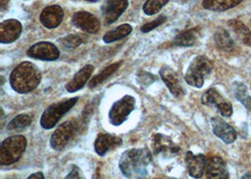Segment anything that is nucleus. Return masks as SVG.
<instances>
[{"label":"nucleus","instance_id":"nucleus-31","mask_svg":"<svg viewBox=\"0 0 251 179\" xmlns=\"http://www.w3.org/2000/svg\"><path fill=\"white\" fill-rule=\"evenodd\" d=\"M137 80L142 87H148L157 80V77L144 70H139L137 75Z\"/></svg>","mask_w":251,"mask_h":179},{"label":"nucleus","instance_id":"nucleus-35","mask_svg":"<svg viewBox=\"0 0 251 179\" xmlns=\"http://www.w3.org/2000/svg\"><path fill=\"white\" fill-rule=\"evenodd\" d=\"M6 0H1V2H0V7H1V10L3 11V10H5V8H6Z\"/></svg>","mask_w":251,"mask_h":179},{"label":"nucleus","instance_id":"nucleus-4","mask_svg":"<svg viewBox=\"0 0 251 179\" xmlns=\"http://www.w3.org/2000/svg\"><path fill=\"white\" fill-rule=\"evenodd\" d=\"M26 139L22 135L5 139L0 146V165L8 166L18 161L26 148Z\"/></svg>","mask_w":251,"mask_h":179},{"label":"nucleus","instance_id":"nucleus-17","mask_svg":"<svg viewBox=\"0 0 251 179\" xmlns=\"http://www.w3.org/2000/svg\"><path fill=\"white\" fill-rule=\"evenodd\" d=\"M205 175L206 178L209 179H227L229 178L226 162L219 157H210L207 160Z\"/></svg>","mask_w":251,"mask_h":179},{"label":"nucleus","instance_id":"nucleus-15","mask_svg":"<svg viewBox=\"0 0 251 179\" xmlns=\"http://www.w3.org/2000/svg\"><path fill=\"white\" fill-rule=\"evenodd\" d=\"M122 144L123 140L117 136L108 133H100L95 140L94 149L99 156L103 157L109 151L122 146Z\"/></svg>","mask_w":251,"mask_h":179},{"label":"nucleus","instance_id":"nucleus-3","mask_svg":"<svg viewBox=\"0 0 251 179\" xmlns=\"http://www.w3.org/2000/svg\"><path fill=\"white\" fill-rule=\"evenodd\" d=\"M85 127L84 123L80 121H67L61 123L51 136L50 145L56 151H61L68 146Z\"/></svg>","mask_w":251,"mask_h":179},{"label":"nucleus","instance_id":"nucleus-2","mask_svg":"<svg viewBox=\"0 0 251 179\" xmlns=\"http://www.w3.org/2000/svg\"><path fill=\"white\" fill-rule=\"evenodd\" d=\"M42 73L38 66L30 61H24L14 68L10 76L12 89L19 93H28L41 83Z\"/></svg>","mask_w":251,"mask_h":179},{"label":"nucleus","instance_id":"nucleus-21","mask_svg":"<svg viewBox=\"0 0 251 179\" xmlns=\"http://www.w3.org/2000/svg\"><path fill=\"white\" fill-rule=\"evenodd\" d=\"M201 35L200 28H193L176 35L173 39V45L183 47H189L194 45Z\"/></svg>","mask_w":251,"mask_h":179},{"label":"nucleus","instance_id":"nucleus-27","mask_svg":"<svg viewBox=\"0 0 251 179\" xmlns=\"http://www.w3.org/2000/svg\"><path fill=\"white\" fill-rule=\"evenodd\" d=\"M32 123V117L28 114H19L9 123L7 129L10 131H19L28 127Z\"/></svg>","mask_w":251,"mask_h":179},{"label":"nucleus","instance_id":"nucleus-1","mask_svg":"<svg viewBox=\"0 0 251 179\" xmlns=\"http://www.w3.org/2000/svg\"><path fill=\"white\" fill-rule=\"evenodd\" d=\"M151 163V154L146 148H133L126 151L120 158L119 166L128 179H145Z\"/></svg>","mask_w":251,"mask_h":179},{"label":"nucleus","instance_id":"nucleus-38","mask_svg":"<svg viewBox=\"0 0 251 179\" xmlns=\"http://www.w3.org/2000/svg\"><path fill=\"white\" fill-rule=\"evenodd\" d=\"M87 1H90V2H96L97 0H87Z\"/></svg>","mask_w":251,"mask_h":179},{"label":"nucleus","instance_id":"nucleus-13","mask_svg":"<svg viewBox=\"0 0 251 179\" xmlns=\"http://www.w3.org/2000/svg\"><path fill=\"white\" fill-rule=\"evenodd\" d=\"M72 20L75 27L88 33L95 34L100 30L99 20L91 12L77 11L74 14Z\"/></svg>","mask_w":251,"mask_h":179},{"label":"nucleus","instance_id":"nucleus-22","mask_svg":"<svg viewBox=\"0 0 251 179\" xmlns=\"http://www.w3.org/2000/svg\"><path fill=\"white\" fill-rule=\"evenodd\" d=\"M243 0H204L203 8L208 11H225L239 5Z\"/></svg>","mask_w":251,"mask_h":179},{"label":"nucleus","instance_id":"nucleus-10","mask_svg":"<svg viewBox=\"0 0 251 179\" xmlns=\"http://www.w3.org/2000/svg\"><path fill=\"white\" fill-rule=\"evenodd\" d=\"M201 103L206 106H217L220 113L225 117H229L233 112L231 104L225 100L220 92L215 88L208 90L202 94Z\"/></svg>","mask_w":251,"mask_h":179},{"label":"nucleus","instance_id":"nucleus-37","mask_svg":"<svg viewBox=\"0 0 251 179\" xmlns=\"http://www.w3.org/2000/svg\"><path fill=\"white\" fill-rule=\"evenodd\" d=\"M180 2H183V3H185V2H188V1H190V0H179Z\"/></svg>","mask_w":251,"mask_h":179},{"label":"nucleus","instance_id":"nucleus-8","mask_svg":"<svg viewBox=\"0 0 251 179\" xmlns=\"http://www.w3.org/2000/svg\"><path fill=\"white\" fill-rule=\"evenodd\" d=\"M59 50L57 46L49 42H40L29 47L27 56L39 60L53 61L59 58Z\"/></svg>","mask_w":251,"mask_h":179},{"label":"nucleus","instance_id":"nucleus-12","mask_svg":"<svg viewBox=\"0 0 251 179\" xmlns=\"http://www.w3.org/2000/svg\"><path fill=\"white\" fill-rule=\"evenodd\" d=\"M23 31L22 24L15 19H9L0 25V43L12 44L19 39Z\"/></svg>","mask_w":251,"mask_h":179},{"label":"nucleus","instance_id":"nucleus-34","mask_svg":"<svg viewBox=\"0 0 251 179\" xmlns=\"http://www.w3.org/2000/svg\"><path fill=\"white\" fill-rule=\"evenodd\" d=\"M28 179H45V176L42 172H38V173H35L32 174L31 176L28 177Z\"/></svg>","mask_w":251,"mask_h":179},{"label":"nucleus","instance_id":"nucleus-33","mask_svg":"<svg viewBox=\"0 0 251 179\" xmlns=\"http://www.w3.org/2000/svg\"><path fill=\"white\" fill-rule=\"evenodd\" d=\"M65 179H84V176H83L81 170L76 165H73L72 171L69 173L68 176Z\"/></svg>","mask_w":251,"mask_h":179},{"label":"nucleus","instance_id":"nucleus-7","mask_svg":"<svg viewBox=\"0 0 251 179\" xmlns=\"http://www.w3.org/2000/svg\"><path fill=\"white\" fill-rule=\"evenodd\" d=\"M136 109V99L132 95H125L116 101L108 112L109 123L119 126L126 122L131 112Z\"/></svg>","mask_w":251,"mask_h":179},{"label":"nucleus","instance_id":"nucleus-29","mask_svg":"<svg viewBox=\"0 0 251 179\" xmlns=\"http://www.w3.org/2000/svg\"><path fill=\"white\" fill-rule=\"evenodd\" d=\"M59 44L62 45V47L66 50H72L76 47H78L82 44L81 37L76 34H70L68 36H65L61 39H59Z\"/></svg>","mask_w":251,"mask_h":179},{"label":"nucleus","instance_id":"nucleus-11","mask_svg":"<svg viewBox=\"0 0 251 179\" xmlns=\"http://www.w3.org/2000/svg\"><path fill=\"white\" fill-rule=\"evenodd\" d=\"M128 0H106L102 5L103 21L106 26L113 24L126 11Z\"/></svg>","mask_w":251,"mask_h":179},{"label":"nucleus","instance_id":"nucleus-18","mask_svg":"<svg viewBox=\"0 0 251 179\" xmlns=\"http://www.w3.org/2000/svg\"><path fill=\"white\" fill-rule=\"evenodd\" d=\"M64 12L60 6L53 5L46 7L44 11H42L40 20L44 27L46 29L52 30L57 28L63 20Z\"/></svg>","mask_w":251,"mask_h":179},{"label":"nucleus","instance_id":"nucleus-6","mask_svg":"<svg viewBox=\"0 0 251 179\" xmlns=\"http://www.w3.org/2000/svg\"><path fill=\"white\" fill-rule=\"evenodd\" d=\"M78 97L60 101L50 105L41 117V125L46 130L53 128L59 120L77 103Z\"/></svg>","mask_w":251,"mask_h":179},{"label":"nucleus","instance_id":"nucleus-20","mask_svg":"<svg viewBox=\"0 0 251 179\" xmlns=\"http://www.w3.org/2000/svg\"><path fill=\"white\" fill-rule=\"evenodd\" d=\"M93 71H94V67L91 64H87L84 67L81 68L66 85L65 89L71 93L82 89L85 86V84L88 82V80L91 79Z\"/></svg>","mask_w":251,"mask_h":179},{"label":"nucleus","instance_id":"nucleus-30","mask_svg":"<svg viewBox=\"0 0 251 179\" xmlns=\"http://www.w3.org/2000/svg\"><path fill=\"white\" fill-rule=\"evenodd\" d=\"M170 0H147L143 6V11L147 15H153L169 2Z\"/></svg>","mask_w":251,"mask_h":179},{"label":"nucleus","instance_id":"nucleus-9","mask_svg":"<svg viewBox=\"0 0 251 179\" xmlns=\"http://www.w3.org/2000/svg\"><path fill=\"white\" fill-rule=\"evenodd\" d=\"M152 152L155 156L172 157L178 154L180 147L177 146L169 136L166 135L155 134L152 137L151 141Z\"/></svg>","mask_w":251,"mask_h":179},{"label":"nucleus","instance_id":"nucleus-36","mask_svg":"<svg viewBox=\"0 0 251 179\" xmlns=\"http://www.w3.org/2000/svg\"><path fill=\"white\" fill-rule=\"evenodd\" d=\"M242 179H251V173H248V174H246L245 176H243V177H242Z\"/></svg>","mask_w":251,"mask_h":179},{"label":"nucleus","instance_id":"nucleus-14","mask_svg":"<svg viewBox=\"0 0 251 179\" xmlns=\"http://www.w3.org/2000/svg\"><path fill=\"white\" fill-rule=\"evenodd\" d=\"M159 74L160 78L171 90L172 95H174L176 98H182L184 95V90L178 75L172 68L167 66L162 68L160 70Z\"/></svg>","mask_w":251,"mask_h":179},{"label":"nucleus","instance_id":"nucleus-32","mask_svg":"<svg viewBox=\"0 0 251 179\" xmlns=\"http://www.w3.org/2000/svg\"><path fill=\"white\" fill-rule=\"evenodd\" d=\"M166 21H167V17L164 16V15H160L156 19L152 20L151 22L147 23V24L143 25L140 30H141V31L143 33H148L150 31L153 30L154 29H156L157 27L161 26L162 24H164Z\"/></svg>","mask_w":251,"mask_h":179},{"label":"nucleus","instance_id":"nucleus-19","mask_svg":"<svg viewBox=\"0 0 251 179\" xmlns=\"http://www.w3.org/2000/svg\"><path fill=\"white\" fill-rule=\"evenodd\" d=\"M185 162L190 177H192L193 179H201L203 176L207 163L204 155H195L191 151H188L186 153Z\"/></svg>","mask_w":251,"mask_h":179},{"label":"nucleus","instance_id":"nucleus-28","mask_svg":"<svg viewBox=\"0 0 251 179\" xmlns=\"http://www.w3.org/2000/svg\"><path fill=\"white\" fill-rule=\"evenodd\" d=\"M234 94L236 98L248 109H251V97L248 94V89L244 83L235 82L233 83Z\"/></svg>","mask_w":251,"mask_h":179},{"label":"nucleus","instance_id":"nucleus-25","mask_svg":"<svg viewBox=\"0 0 251 179\" xmlns=\"http://www.w3.org/2000/svg\"><path fill=\"white\" fill-rule=\"evenodd\" d=\"M228 26L232 29V30L237 34L239 37L240 40L246 44V45L251 46V32L250 29L239 20H229L228 21Z\"/></svg>","mask_w":251,"mask_h":179},{"label":"nucleus","instance_id":"nucleus-26","mask_svg":"<svg viewBox=\"0 0 251 179\" xmlns=\"http://www.w3.org/2000/svg\"><path fill=\"white\" fill-rule=\"evenodd\" d=\"M122 63H123L122 61H119V62H116V63H113V64H111V65L104 68L100 74H98L97 76L93 77V78L91 79L90 84H89V87H90V88H94V87L100 85L101 83H103L105 79H108L111 75L114 74L115 72L122 65Z\"/></svg>","mask_w":251,"mask_h":179},{"label":"nucleus","instance_id":"nucleus-16","mask_svg":"<svg viewBox=\"0 0 251 179\" xmlns=\"http://www.w3.org/2000/svg\"><path fill=\"white\" fill-rule=\"evenodd\" d=\"M213 132L221 139L225 144H232L237 139V133L235 129L226 123L223 119L219 117H214L211 120Z\"/></svg>","mask_w":251,"mask_h":179},{"label":"nucleus","instance_id":"nucleus-5","mask_svg":"<svg viewBox=\"0 0 251 179\" xmlns=\"http://www.w3.org/2000/svg\"><path fill=\"white\" fill-rule=\"evenodd\" d=\"M213 62L204 56L195 58L187 69L184 79L185 81L195 88H201L204 84V80L213 71Z\"/></svg>","mask_w":251,"mask_h":179},{"label":"nucleus","instance_id":"nucleus-24","mask_svg":"<svg viewBox=\"0 0 251 179\" xmlns=\"http://www.w3.org/2000/svg\"><path fill=\"white\" fill-rule=\"evenodd\" d=\"M215 42L217 47L225 52H231L235 47L233 39L225 30H220L216 32Z\"/></svg>","mask_w":251,"mask_h":179},{"label":"nucleus","instance_id":"nucleus-23","mask_svg":"<svg viewBox=\"0 0 251 179\" xmlns=\"http://www.w3.org/2000/svg\"><path fill=\"white\" fill-rule=\"evenodd\" d=\"M133 29L129 24H124L116 28L114 30L108 31L103 35V42L105 44H111L116 41L122 40L132 32Z\"/></svg>","mask_w":251,"mask_h":179}]
</instances>
